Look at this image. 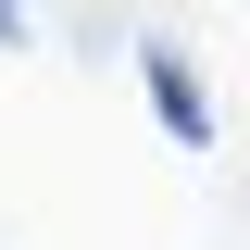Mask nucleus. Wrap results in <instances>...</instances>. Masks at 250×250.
I'll use <instances>...</instances> for the list:
<instances>
[{
	"instance_id": "obj_2",
	"label": "nucleus",
	"mask_w": 250,
	"mask_h": 250,
	"mask_svg": "<svg viewBox=\"0 0 250 250\" xmlns=\"http://www.w3.org/2000/svg\"><path fill=\"white\" fill-rule=\"evenodd\" d=\"M0 38H25V0H0Z\"/></svg>"
},
{
	"instance_id": "obj_1",
	"label": "nucleus",
	"mask_w": 250,
	"mask_h": 250,
	"mask_svg": "<svg viewBox=\"0 0 250 250\" xmlns=\"http://www.w3.org/2000/svg\"><path fill=\"white\" fill-rule=\"evenodd\" d=\"M150 100H163V125H175L188 150H200V138H213V100L188 88V62H175V50H150Z\"/></svg>"
}]
</instances>
